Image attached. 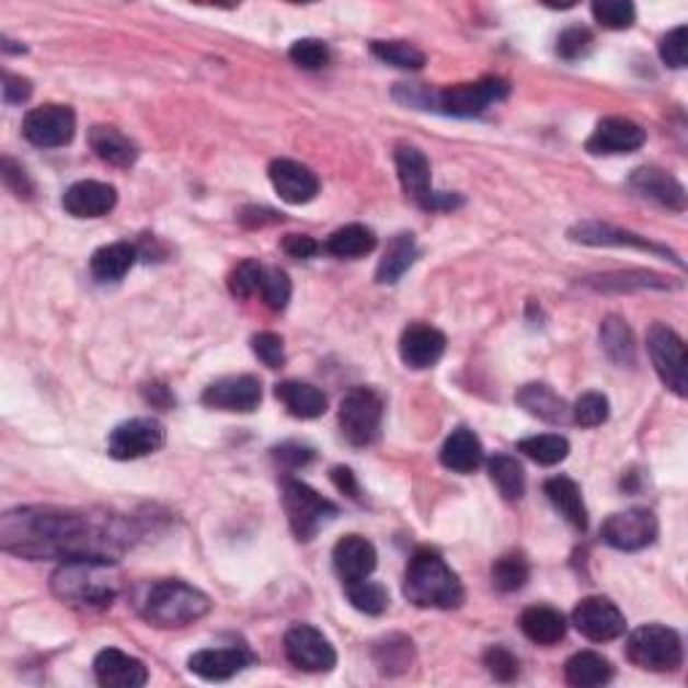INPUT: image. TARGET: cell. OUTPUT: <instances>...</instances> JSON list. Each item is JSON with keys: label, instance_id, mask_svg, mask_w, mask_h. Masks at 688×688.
<instances>
[{"label": "cell", "instance_id": "cell-38", "mask_svg": "<svg viewBox=\"0 0 688 688\" xmlns=\"http://www.w3.org/2000/svg\"><path fill=\"white\" fill-rule=\"evenodd\" d=\"M527 581H530V562H527V557L519 554V551L503 554L501 560L492 565V586H495L497 592H503V595L519 592Z\"/></svg>", "mask_w": 688, "mask_h": 688}, {"label": "cell", "instance_id": "cell-10", "mask_svg": "<svg viewBox=\"0 0 688 688\" xmlns=\"http://www.w3.org/2000/svg\"><path fill=\"white\" fill-rule=\"evenodd\" d=\"M649 355L656 374L675 395L688 393V371H686V344L669 325L656 323L649 331Z\"/></svg>", "mask_w": 688, "mask_h": 688}, {"label": "cell", "instance_id": "cell-58", "mask_svg": "<svg viewBox=\"0 0 688 688\" xmlns=\"http://www.w3.org/2000/svg\"><path fill=\"white\" fill-rule=\"evenodd\" d=\"M3 51H16V55H25V46H16V41L5 38L3 35Z\"/></svg>", "mask_w": 688, "mask_h": 688}, {"label": "cell", "instance_id": "cell-27", "mask_svg": "<svg viewBox=\"0 0 688 688\" xmlns=\"http://www.w3.org/2000/svg\"><path fill=\"white\" fill-rule=\"evenodd\" d=\"M89 146L105 164H114V168H133L138 162V146L111 124H94L89 129Z\"/></svg>", "mask_w": 688, "mask_h": 688}, {"label": "cell", "instance_id": "cell-25", "mask_svg": "<svg viewBox=\"0 0 688 688\" xmlns=\"http://www.w3.org/2000/svg\"><path fill=\"white\" fill-rule=\"evenodd\" d=\"M331 557H334V567L344 584L369 578L377 567V549L364 536H344L342 541H336Z\"/></svg>", "mask_w": 688, "mask_h": 688}, {"label": "cell", "instance_id": "cell-41", "mask_svg": "<svg viewBox=\"0 0 688 688\" xmlns=\"http://www.w3.org/2000/svg\"><path fill=\"white\" fill-rule=\"evenodd\" d=\"M412 654H414L412 640L401 638V634H393V638L377 643V649H374V662H377V667L382 669L385 675H399L409 669V664H412Z\"/></svg>", "mask_w": 688, "mask_h": 688}, {"label": "cell", "instance_id": "cell-34", "mask_svg": "<svg viewBox=\"0 0 688 688\" xmlns=\"http://www.w3.org/2000/svg\"><path fill=\"white\" fill-rule=\"evenodd\" d=\"M565 680L575 688H595L614 680V664L595 651H578L565 662Z\"/></svg>", "mask_w": 688, "mask_h": 688}, {"label": "cell", "instance_id": "cell-47", "mask_svg": "<svg viewBox=\"0 0 688 688\" xmlns=\"http://www.w3.org/2000/svg\"><path fill=\"white\" fill-rule=\"evenodd\" d=\"M290 294H294V286H290L288 275L283 270H264V280H261V296H264L266 307L275 312H283L288 307Z\"/></svg>", "mask_w": 688, "mask_h": 688}, {"label": "cell", "instance_id": "cell-46", "mask_svg": "<svg viewBox=\"0 0 688 688\" xmlns=\"http://www.w3.org/2000/svg\"><path fill=\"white\" fill-rule=\"evenodd\" d=\"M290 62L299 65L305 70H320L331 62L329 44L320 38H299L288 51Z\"/></svg>", "mask_w": 688, "mask_h": 688}, {"label": "cell", "instance_id": "cell-33", "mask_svg": "<svg viewBox=\"0 0 688 688\" xmlns=\"http://www.w3.org/2000/svg\"><path fill=\"white\" fill-rule=\"evenodd\" d=\"M546 497H549L551 506L557 508L567 521L575 527V530L584 532L589 519H586V506H584V495H581V488L567 477H554L543 484Z\"/></svg>", "mask_w": 688, "mask_h": 688}, {"label": "cell", "instance_id": "cell-6", "mask_svg": "<svg viewBox=\"0 0 688 688\" xmlns=\"http://www.w3.org/2000/svg\"><path fill=\"white\" fill-rule=\"evenodd\" d=\"M627 656L634 667L649 673H673L684 662L680 634L662 624H645L627 640Z\"/></svg>", "mask_w": 688, "mask_h": 688}, {"label": "cell", "instance_id": "cell-51", "mask_svg": "<svg viewBox=\"0 0 688 688\" xmlns=\"http://www.w3.org/2000/svg\"><path fill=\"white\" fill-rule=\"evenodd\" d=\"M686 38H688L686 25L669 30V33L664 35L660 44V55L664 59V65H669V68H686Z\"/></svg>", "mask_w": 688, "mask_h": 688}, {"label": "cell", "instance_id": "cell-40", "mask_svg": "<svg viewBox=\"0 0 688 688\" xmlns=\"http://www.w3.org/2000/svg\"><path fill=\"white\" fill-rule=\"evenodd\" d=\"M371 55L385 65L399 70H420L425 65V55L409 41H374Z\"/></svg>", "mask_w": 688, "mask_h": 688}, {"label": "cell", "instance_id": "cell-5", "mask_svg": "<svg viewBox=\"0 0 688 688\" xmlns=\"http://www.w3.org/2000/svg\"><path fill=\"white\" fill-rule=\"evenodd\" d=\"M283 508H286L294 536L305 543L318 536L325 521L340 514L336 503H331L329 497H323L310 484L299 482V479H286L283 482Z\"/></svg>", "mask_w": 688, "mask_h": 688}, {"label": "cell", "instance_id": "cell-29", "mask_svg": "<svg viewBox=\"0 0 688 688\" xmlns=\"http://www.w3.org/2000/svg\"><path fill=\"white\" fill-rule=\"evenodd\" d=\"M484 462V447L479 436L468 428L452 431L442 447V466L455 473H473Z\"/></svg>", "mask_w": 688, "mask_h": 688}, {"label": "cell", "instance_id": "cell-12", "mask_svg": "<svg viewBox=\"0 0 688 688\" xmlns=\"http://www.w3.org/2000/svg\"><path fill=\"white\" fill-rule=\"evenodd\" d=\"M286 656L301 673H329L336 667L334 645L310 624H294L286 632Z\"/></svg>", "mask_w": 688, "mask_h": 688}, {"label": "cell", "instance_id": "cell-23", "mask_svg": "<svg viewBox=\"0 0 688 688\" xmlns=\"http://www.w3.org/2000/svg\"><path fill=\"white\" fill-rule=\"evenodd\" d=\"M256 662V656L242 645H229V649H205L188 660V669L199 675L202 680H229L237 673Z\"/></svg>", "mask_w": 688, "mask_h": 688}, {"label": "cell", "instance_id": "cell-3", "mask_svg": "<svg viewBox=\"0 0 688 688\" xmlns=\"http://www.w3.org/2000/svg\"><path fill=\"white\" fill-rule=\"evenodd\" d=\"M403 597L417 608L452 610L466 603V589L438 551L417 549L403 573Z\"/></svg>", "mask_w": 688, "mask_h": 688}, {"label": "cell", "instance_id": "cell-50", "mask_svg": "<svg viewBox=\"0 0 688 688\" xmlns=\"http://www.w3.org/2000/svg\"><path fill=\"white\" fill-rule=\"evenodd\" d=\"M484 667L490 669L492 678L503 680V684H508V680H514L516 675H519V662H516V656L508 649H503V645H492L488 654H484Z\"/></svg>", "mask_w": 688, "mask_h": 688}, {"label": "cell", "instance_id": "cell-37", "mask_svg": "<svg viewBox=\"0 0 688 688\" xmlns=\"http://www.w3.org/2000/svg\"><path fill=\"white\" fill-rule=\"evenodd\" d=\"M488 471L492 484H495L497 492H501L506 501H521L525 495V468L519 466V460L512 458V455H495L488 462Z\"/></svg>", "mask_w": 688, "mask_h": 688}, {"label": "cell", "instance_id": "cell-57", "mask_svg": "<svg viewBox=\"0 0 688 688\" xmlns=\"http://www.w3.org/2000/svg\"><path fill=\"white\" fill-rule=\"evenodd\" d=\"M331 479H334V484L344 492V495H349V497H353V501H360L358 482H355V473L349 471V468H334Z\"/></svg>", "mask_w": 688, "mask_h": 688}, {"label": "cell", "instance_id": "cell-55", "mask_svg": "<svg viewBox=\"0 0 688 688\" xmlns=\"http://www.w3.org/2000/svg\"><path fill=\"white\" fill-rule=\"evenodd\" d=\"M283 251H286L290 259H312L320 251V245L307 234H288L286 240H283Z\"/></svg>", "mask_w": 688, "mask_h": 688}, {"label": "cell", "instance_id": "cell-20", "mask_svg": "<svg viewBox=\"0 0 688 688\" xmlns=\"http://www.w3.org/2000/svg\"><path fill=\"white\" fill-rule=\"evenodd\" d=\"M270 181L275 186L277 197L288 205H307L320 194L318 175L305 164L294 159H275L270 164Z\"/></svg>", "mask_w": 688, "mask_h": 688}, {"label": "cell", "instance_id": "cell-36", "mask_svg": "<svg viewBox=\"0 0 688 688\" xmlns=\"http://www.w3.org/2000/svg\"><path fill=\"white\" fill-rule=\"evenodd\" d=\"M600 342L605 355L614 360L616 366H634V355H638V344H634V334L632 329L627 325V320L610 316L603 320L600 325Z\"/></svg>", "mask_w": 688, "mask_h": 688}, {"label": "cell", "instance_id": "cell-14", "mask_svg": "<svg viewBox=\"0 0 688 688\" xmlns=\"http://www.w3.org/2000/svg\"><path fill=\"white\" fill-rule=\"evenodd\" d=\"M660 536V521L649 508H630L608 516L603 525L605 543L619 551H640L651 546Z\"/></svg>", "mask_w": 688, "mask_h": 688}, {"label": "cell", "instance_id": "cell-30", "mask_svg": "<svg viewBox=\"0 0 688 688\" xmlns=\"http://www.w3.org/2000/svg\"><path fill=\"white\" fill-rule=\"evenodd\" d=\"M417 256H420L417 240H414L412 231H401V234H395L393 240L388 242V248H385V256L379 259L377 283H382V286H393V283H399L401 277L409 272V266L417 261Z\"/></svg>", "mask_w": 688, "mask_h": 688}, {"label": "cell", "instance_id": "cell-21", "mask_svg": "<svg viewBox=\"0 0 688 688\" xmlns=\"http://www.w3.org/2000/svg\"><path fill=\"white\" fill-rule=\"evenodd\" d=\"M94 678L103 688H140L148 684V667L118 649H105L94 656Z\"/></svg>", "mask_w": 688, "mask_h": 688}, {"label": "cell", "instance_id": "cell-53", "mask_svg": "<svg viewBox=\"0 0 688 688\" xmlns=\"http://www.w3.org/2000/svg\"><path fill=\"white\" fill-rule=\"evenodd\" d=\"M275 458L288 468H301V466H307V462L316 460V449H310L307 444H299V442H288V444H280V447H275Z\"/></svg>", "mask_w": 688, "mask_h": 688}, {"label": "cell", "instance_id": "cell-35", "mask_svg": "<svg viewBox=\"0 0 688 688\" xmlns=\"http://www.w3.org/2000/svg\"><path fill=\"white\" fill-rule=\"evenodd\" d=\"M374 248H377V237H374L369 227H364V223H347V227L336 229L325 240L323 251L336 259H360L369 256Z\"/></svg>", "mask_w": 688, "mask_h": 688}, {"label": "cell", "instance_id": "cell-17", "mask_svg": "<svg viewBox=\"0 0 688 688\" xmlns=\"http://www.w3.org/2000/svg\"><path fill=\"white\" fill-rule=\"evenodd\" d=\"M645 144V129L624 116H608L595 127L586 140L592 157H614V153H634Z\"/></svg>", "mask_w": 688, "mask_h": 688}, {"label": "cell", "instance_id": "cell-19", "mask_svg": "<svg viewBox=\"0 0 688 688\" xmlns=\"http://www.w3.org/2000/svg\"><path fill=\"white\" fill-rule=\"evenodd\" d=\"M401 360L414 371H423L436 366L442 355L447 353V336L428 323H412L401 334L399 342Z\"/></svg>", "mask_w": 688, "mask_h": 688}, {"label": "cell", "instance_id": "cell-7", "mask_svg": "<svg viewBox=\"0 0 688 688\" xmlns=\"http://www.w3.org/2000/svg\"><path fill=\"white\" fill-rule=\"evenodd\" d=\"M395 170H399V181L403 194L420 205L423 210H452L455 205H460V197H449V194L433 192L431 186V162L420 148L414 146H399L395 151Z\"/></svg>", "mask_w": 688, "mask_h": 688}, {"label": "cell", "instance_id": "cell-22", "mask_svg": "<svg viewBox=\"0 0 688 688\" xmlns=\"http://www.w3.org/2000/svg\"><path fill=\"white\" fill-rule=\"evenodd\" d=\"M632 192H638L643 199L656 202L667 210L684 213L686 210V188L678 177L660 168H638L630 177Z\"/></svg>", "mask_w": 688, "mask_h": 688}, {"label": "cell", "instance_id": "cell-42", "mask_svg": "<svg viewBox=\"0 0 688 688\" xmlns=\"http://www.w3.org/2000/svg\"><path fill=\"white\" fill-rule=\"evenodd\" d=\"M344 589H347V600L353 603L355 610H360V614H369V616H379L388 610L390 605V597H388V589H385L382 584H377V581H353V584H344Z\"/></svg>", "mask_w": 688, "mask_h": 688}, {"label": "cell", "instance_id": "cell-28", "mask_svg": "<svg viewBox=\"0 0 688 688\" xmlns=\"http://www.w3.org/2000/svg\"><path fill=\"white\" fill-rule=\"evenodd\" d=\"M140 251L138 245H129V242H111L103 245L100 251H94L92 261H89V272L98 283H118L138 261Z\"/></svg>", "mask_w": 688, "mask_h": 688}, {"label": "cell", "instance_id": "cell-32", "mask_svg": "<svg viewBox=\"0 0 688 688\" xmlns=\"http://www.w3.org/2000/svg\"><path fill=\"white\" fill-rule=\"evenodd\" d=\"M516 403H519L527 414H532V417L543 420V423H551V425L565 423L567 414H571L567 403L562 401L560 395L549 388V385H541V382L525 385V388L516 393Z\"/></svg>", "mask_w": 688, "mask_h": 688}, {"label": "cell", "instance_id": "cell-18", "mask_svg": "<svg viewBox=\"0 0 688 688\" xmlns=\"http://www.w3.org/2000/svg\"><path fill=\"white\" fill-rule=\"evenodd\" d=\"M573 242H584V245H608V248H634V251H645V253H660V256L673 259L675 264L680 266V259L675 256L673 251H667L664 245H656V242L645 240V237L634 234V231L627 229H616L610 223L600 221H584L575 223V227L567 231Z\"/></svg>", "mask_w": 688, "mask_h": 688}, {"label": "cell", "instance_id": "cell-16", "mask_svg": "<svg viewBox=\"0 0 688 688\" xmlns=\"http://www.w3.org/2000/svg\"><path fill=\"white\" fill-rule=\"evenodd\" d=\"M261 379L253 374H234V377H223L213 382L210 388L202 393V403L218 412H240L251 414L256 412L261 403Z\"/></svg>", "mask_w": 688, "mask_h": 688}, {"label": "cell", "instance_id": "cell-24", "mask_svg": "<svg viewBox=\"0 0 688 688\" xmlns=\"http://www.w3.org/2000/svg\"><path fill=\"white\" fill-rule=\"evenodd\" d=\"M62 207L73 218H103L116 207V188L111 183L79 181L65 192Z\"/></svg>", "mask_w": 688, "mask_h": 688}, {"label": "cell", "instance_id": "cell-4", "mask_svg": "<svg viewBox=\"0 0 688 688\" xmlns=\"http://www.w3.org/2000/svg\"><path fill=\"white\" fill-rule=\"evenodd\" d=\"M213 603L197 586L177 578H164L151 584L140 597L138 610L151 627L159 630H181L210 614Z\"/></svg>", "mask_w": 688, "mask_h": 688}, {"label": "cell", "instance_id": "cell-43", "mask_svg": "<svg viewBox=\"0 0 688 688\" xmlns=\"http://www.w3.org/2000/svg\"><path fill=\"white\" fill-rule=\"evenodd\" d=\"M592 14L605 30H630L634 25V16H638V9L630 0H595Z\"/></svg>", "mask_w": 688, "mask_h": 688}, {"label": "cell", "instance_id": "cell-54", "mask_svg": "<svg viewBox=\"0 0 688 688\" xmlns=\"http://www.w3.org/2000/svg\"><path fill=\"white\" fill-rule=\"evenodd\" d=\"M33 94V84L30 79H22V76H14L5 70L3 73V100L5 105H22L25 100H30Z\"/></svg>", "mask_w": 688, "mask_h": 688}, {"label": "cell", "instance_id": "cell-56", "mask_svg": "<svg viewBox=\"0 0 688 688\" xmlns=\"http://www.w3.org/2000/svg\"><path fill=\"white\" fill-rule=\"evenodd\" d=\"M240 221L245 227H264V223H277L283 221V216H277L275 210H266V207H245L240 213Z\"/></svg>", "mask_w": 688, "mask_h": 688}, {"label": "cell", "instance_id": "cell-49", "mask_svg": "<svg viewBox=\"0 0 688 688\" xmlns=\"http://www.w3.org/2000/svg\"><path fill=\"white\" fill-rule=\"evenodd\" d=\"M251 347L266 369H283L286 366V347H283V340L277 334H270V331L256 334Z\"/></svg>", "mask_w": 688, "mask_h": 688}, {"label": "cell", "instance_id": "cell-15", "mask_svg": "<svg viewBox=\"0 0 688 688\" xmlns=\"http://www.w3.org/2000/svg\"><path fill=\"white\" fill-rule=\"evenodd\" d=\"M573 627L592 643H610L627 630V619L619 605L608 597H586L573 608Z\"/></svg>", "mask_w": 688, "mask_h": 688}, {"label": "cell", "instance_id": "cell-45", "mask_svg": "<svg viewBox=\"0 0 688 688\" xmlns=\"http://www.w3.org/2000/svg\"><path fill=\"white\" fill-rule=\"evenodd\" d=\"M261 280H264V266L256 259H245L237 264L229 275V290L237 299H251L256 290H261Z\"/></svg>", "mask_w": 688, "mask_h": 688}, {"label": "cell", "instance_id": "cell-52", "mask_svg": "<svg viewBox=\"0 0 688 688\" xmlns=\"http://www.w3.org/2000/svg\"><path fill=\"white\" fill-rule=\"evenodd\" d=\"M0 172H3V183L11 188V192L16 194L20 199H33V181H30L27 170L22 168V164H16L14 159L5 157L3 164H0Z\"/></svg>", "mask_w": 688, "mask_h": 688}, {"label": "cell", "instance_id": "cell-48", "mask_svg": "<svg viewBox=\"0 0 688 688\" xmlns=\"http://www.w3.org/2000/svg\"><path fill=\"white\" fill-rule=\"evenodd\" d=\"M592 44H595L592 30L573 25V27L562 30L560 38H557V55H560L562 59H578L592 49Z\"/></svg>", "mask_w": 688, "mask_h": 688}, {"label": "cell", "instance_id": "cell-9", "mask_svg": "<svg viewBox=\"0 0 688 688\" xmlns=\"http://www.w3.org/2000/svg\"><path fill=\"white\" fill-rule=\"evenodd\" d=\"M506 98H508V81L490 76V79L471 81V84H455V87L442 89V92H436L433 105L449 116L468 118V116L484 114L492 103L506 100Z\"/></svg>", "mask_w": 688, "mask_h": 688}, {"label": "cell", "instance_id": "cell-11", "mask_svg": "<svg viewBox=\"0 0 688 688\" xmlns=\"http://www.w3.org/2000/svg\"><path fill=\"white\" fill-rule=\"evenodd\" d=\"M22 135L27 144L38 148H62L73 140L76 135V114L68 105H41L33 108L22 122Z\"/></svg>", "mask_w": 688, "mask_h": 688}, {"label": "cell", "instance_id": "cell-31", "mask_svg": "<svg viewBox=\"0 0 688 688\" xmlns=\"http://www.w3.org/2000/svg\"><path fill=\"white\" fill-rule=\"evenodd\" d=\"M275 393L283 401V406L288 409V414L299 420H316L320 414H325V406H329L323 390L310 382H299V379L280 382Z\"/></svg>", "mask_w": 688, "mask_h": 688}, {"label": "cell", "instance_id": "cell-39", "mask_svg": "<svg viewBox=\"0 0 688 688\" xmlns=\"http://www.w3.org/2000/svg\"><path fill=\"white\" fill-rule=\"evenodd\" d=\"M519 452H525L527 458L536 460L538 466H557L567 458L571 452V444L560 433H541V436L521 438Z\"/></svg>", "mask_w": 688, "mask_h": 688}, {"label": "cell", "instance_id": "cell-44", "mask_svg": "<svg viewBox=\"0 0 688 688\" xmlns=\"http://www.w3.org/2000/svg\"><path fill=\"white\" fill-rule=\"evenodd\" d=\"M571 417L575 425H581V428H597V425H603L605 420L610 417V403L603 393L592 390V393H584L575 401V406L571 409Z\"/></svg>", "mask_w": 688, "mask_h": 688}, {"label": "cell", "instance_id": "cell-1", "mask_svg": "<svg viewBox=\"0 0 688 688\" xmlns=\"http://www.w3.org/2000/svg\"><path fill=\"white\" fill-rule=\"evenodd\" d=\"M133 527L108 512L22 506L0 516V546L22 560H108L133 546Z\"/></svg>", "mask_w": 688, "mask_h": 688}, {"label": "cell", "instance_id": "cell-2", "mask_svg": "<svg viewBox=\"0 0 688 688\" xmlns=\"http://www.w3.org/2000/svg\"><path fill=\"white\" fill-rule=\"evenodd\" d=\"M51 592L68 608L105 610L122 592V575L108 560H68L51 575Z\"/></svg>", "mask_w": 688, "mask_h": 688}, {"label": "cell", "instance_id": "cell-26", "mask_svg": "<svg viewBox=\"0 0 688 688\" xmlns=\"http://www.w3.org/2000/svg\"><path fill=\"white\" fill-rule=\"evenodd\" d=\"M519 630L536 645H557L567 632L565 616L551 605H530L521 610Z\"/></svg>", "mask_w": 688, "mask_h": 688}, {"label": "cell", "instance_id": "cell-13", "mask_svg": "<svg viewBox=\"0 0 688 688\" xmlns=\"http://www.w3.org/2000/svg\"><path fill=\"white\" fill-rule=\"evenodd\" d=\"M164 447V425L153 417H135L116 425L108 436V452L116 460H138Z\"/></svg>", "mask_w": 688, "mask_h": 688}, {"label": "cell", "instance_id": "cell-8", "mask_svg": "<svg viewBox=\"0 0 688 688\" xmlns=\"http://www.w3.org/2000/svg\"><path fill=\"white\" fill-rule=\"evenodd\" d=\"M382 399L371 388H353L340 403L342 436L353 447H369L382 428Z\"/></svg>", "mask_w": 688, "mask_h": 688}]
</instances>
